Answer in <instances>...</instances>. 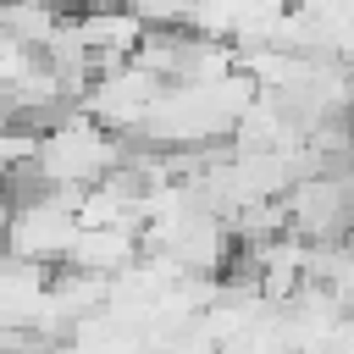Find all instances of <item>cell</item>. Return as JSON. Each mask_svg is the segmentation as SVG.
Returning a JSON list of instances; mask_svg holds the SVG:
<instances>
[{"label": "cell", "mask_w": 354, "mask_h": 354, "mask_svg": "<svg viewBox=\"0 0 354 354\" xmlns=\"http://www.w3.org/2000/svg\"><path fill=\"white\" fill-rule=\"evenodd\" d=\"M77 232L83 221L55 205V199H11V216H6V232H0V249L6 260H22V266H66L72 249H77Z\"/></svg>", "instance_id": "6da1fadb"}, {"label": "cell", "mask_w": 354, "mask_h": 354, "mask_svg": "<svg viewBox=\"0 0 354 354\" xmlns=\"http://www.w3.org/2000/svg\"><path fill=\"white\" fill-rule=\"evenodd\" d=\"M166 88H171V83H166V77H155L149 66L122 61V66L100 72V77L83 88V111H88L105 133H138V127L149 122V111L160 105V94H166Z\"/></svg>", "instance_id": "7a4b0ae2"}, {"label": "cell", "mask_w": 354, "mask_h": 354, "mask_svg": "<svg viewBox=\"0 0 354 354\" xmlns=\"http://www.w3.org/2000/svg\"><path fill=\"white\" fill-rule=\"evenodd\" d=\"M127 11L144 22V33H188L194 0H127Z\"/></svg>", "instance_id": "3957f363"}, {"label": "cell", "mask_w": 354, "mask_h": 354, "mask_svg": "<svg viewBox=\"0 0 354 354\" xmlns=\"http://www.w3.org/2000/svg\"><path fill=\"white\" fill-rule=\"evenodd\" d=\"M39 160V127H0V183L22 177Z\"/></svg>", "instance_id": "277c9868"}, {"label": "cell", "mask_w": 354, "mask_h": 354, "mask_svg": "<svg viewBox=\"0 0 354 354\" xmlns=\"http://www.w3.org/2000/svg\"><path fill=\"white\" fill-rule=\"evenodd\" d=\"M6 216H11V199L0 194V232H6Z\"/></svg>", "instance_id": "5b68a950"}]
</instances>
